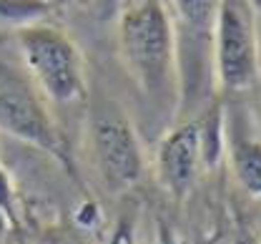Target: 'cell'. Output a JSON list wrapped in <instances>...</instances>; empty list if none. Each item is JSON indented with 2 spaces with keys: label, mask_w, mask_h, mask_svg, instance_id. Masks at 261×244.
<instances>
[{
  "label": "cell",
  "mask_w": 261,
  "mask_h": 244,
  "mask_svg": "<svg viewBox=\"0 0 261 244\" xmlns=\"http://www.w3.org/2000/svg\"><path fill=\"white\" fill-rule=\"evenodd\" d=\"M156 166H159V179L168 194L184 199L191 191L196 176L203 169L198 118H189L166 131V136L159 143Z\"/></svg>",
  "instance_id": "obj_7"
},
{
  "label": "cell",
  "mask_w": 261,
  "mask_h": 244,
  "mask_svg": "<svg viewBox=\"0 0 261 244\" xmlns=\"http://www.w3.org/2000/svg\"><path fill=\"white\" fill-rule=\"evenodd\" d=\"M231 244H251L249 239H236V242H231Z\"/></svg>",
  "instance_id": "obj_15"
},
{
  "label": "cell",
  "mask_w": 261,
  "mask_h": 244,
  "mask_svg": "<svg viewBox=\"0 0 261 244\" xmlns=\"http://www.w3.org/2000/svg\"><path fill=\"white\" fill-rule=\"evenodd\" d=\"M214 81L226 93L249 91L259 81L261 53L251 0H221L214 28Z\"/></svg>",
  "instance_id": "obj_3"
},
{
  "label": "cell",
  "mask_w": 261,
  "mask_h": 244,
  "mask_svg": "<svg viewBox=\"0 0 261 244\" xmlns=\"http://www.w3.org/2000/svg\"><path fill=\"white\" fill-rule=\"evenodd\" d=\"M224 151L228 154V164L239 186L251 199L261 202V141L251 139L249 134H231Z\"/></svg>",
  "instance_id": "obj_8"
},
{
  "label": "cell",
  "mask_w": 261,
  "mask_h": 244,
  "mask_svg": "<svg viewBox=\"0 0 261 244\" xmlns=\"http://www.w3.org/2000/svg\"><path fill=\"white\" fill-rule=\"evenodd\" d=\"M126 3H130V0H93V10H96L98 18H116Z\"/></svg>",
  "instance_id": "obj_11"
},
{
  "label": "cell",
  "mask_w": 261,
  "mask_h": 244,
  "mask_svg": "<svg viewBox=\"0 0 261 244\" xmlns=\"http://www.w3.org/2000/svg\"><path fill=\"white\" fill-rule=\"evenodd\" d=\"M50 13V5L43 0H0V23L3 26H31Z\"/></svg>",
  "instance_id": "obj_9"
},
{
  "label": "cell",
  "mask_w": 261,
  "mask_h": 244,
  "mask_svg": "<svg viewBox=\"0 0 261 244\" xmlns=\"http://www.w3.org/2000/svg\"><path fill=\"white\" fill-rule=\"evenodd\" d=\"M43 3H48V5L53 8V5H58V3H68V0H43Z\"/></svg>",
  "instance_id": "obj_14"
},
{
  "label": "cell",
  "mask_w": 261,
  "mask_h": 244,
  "mask_svg": "<svg viewBox=\"0 0 261 244\" xmlns=\"http://www.w3.org/2000/svg\"><path fill=\"white\" fill-rule=\"evenodd\" d=\"M13 222H15V219H13V216H10L8 211H5V209H3V207H0V239H3V237H5L8 232H10V227H13Z\"/></svg>",
  "instance_id": "obj_13"
},
{
  "label": "cell",
  "mask_w": 261,
  "mask_h": 244,
  "mask_svg": "<svg viewBox=\"0 0 261 244\" xmlns=\"http://www.w3.org/2000/svg\"><path fill=\"white\" fill-rule=\"evenodd\" d=\"M163 3H166V0H163Z\"/></svg>",
  "instance_id": "obj_17"
},
{
  "label": "cell",
  "mask_w": 261,
  "mask_h": 244,
  "mask_svg": "<svg viewBox=\"0 0 261 244\" xmlns=\"http://www.w3.org/2000/svg\"><path fill=\"white\" fill-rule=\"evenodd\" d=\"M159 244H189V242L181 239L178 234H173L171 229H163L161 234H159Z\"/></svg>",
  "instance_id": "obj_12"
},
{
  "label": "cell",
  "mask_w": 261,
  "mask_h": 244,
  "mask_svg": "<svg viewBox=\"0 0 261 244\" xmlns=\"http://www.w3.org/2000/svg\"><path fill=\"white\" fill-rule=\"evenodd\" d=\"M18 48L31 81L45 99L56 104L86 99L83 56L65 31L40 20L23 26L18 28Z\"/></svg>",
  "instance_id": "obj_2"
},
{
  "label": "cell",
  "mask_w": 261,
  "mask_h": 244,
  "mask_svg": "<svg viewBox=\"0 0 261 244\" xmlns=\"http://www.w3.org/2000/svg\"><path fill=\"white\" fill-rule=\"evenodd\" d=\"M118 18V51L141 96L159 116L181 108L176 31L163 0H130Z\"/></svg>",
  "instance_id": "obj_1"
},
{
  "label": "cell",
  "mask_w": 261,
  "mask_h": 244,
  "mask_svg": "<svg viewBox=\"0 0 261 244\" xmlns=\"http://www.w3.org/2000/svg\"><path fill=\"white\" fill-rule=\"evenodd\" d=\"M106 244H136V234H133V219L130 216H121L111 234H108V242Z\"/></svg>",
  "instance_id": "obj_10"
},
{
  "label": "cell",
  "mask_w": 261,
  "mask_h": 244,
  "mask_svg": "<svg viewBox=\"0 0 261 244\" xmlns=\"http://www.w3.org/2000/svg\"><path fill=\"white\" fill-rule=\"evenodd\" d=\"M33 86L35 83H28V78L0 61V131L65 161L63 139Z\"/></svg>",
  "instance_id": "obj_6"
},
{
  "label": "cell",
  "mask_w": 261,
  "mask_h": 244,
  "mask_svg": "<svg viewBox=\"0 0 261 244\" xmlns=\"http://www.w3.org/2000/svg\"><path fill=\"white\" fill-rule=\"evenodd\" d=\"M181 73V104L191 106L203 99L206 86L214 81V28L221 0H166Z\"/></svg>",
  "instance_id": "obj_4"
},
{
  "label": "cell",
  "mask_w": 261,
  "mask_h": 244,
  "mask_svg": "<svg viewBox=\"0 0 261 244\" xmlns=\"http://www.w3.org/2000/svg\"><path fill=\"white\" fill-rule=\"evenodd\" d=\"M251 3H254V8H256V10H261V0H251Z\"/></svg>",
  "instance_id": "obj_16"
},
{
  "label": "cell",
  "mask_w": 261,
  "mask_h": 244,
  "mask_svg": "<svg viewBox=\"0 0 261 244\" xmlns=\"http://www.w3.org/2000/svg\"><path fill=\"white\" fill-rule=\"evenodd\" d=\"M91 151L98 174L113 194L133 189L143 176L141 139L118 108H100L91 118Z\"/></svg>",
  "instance_id": "obj_5"
}]
</instances>
